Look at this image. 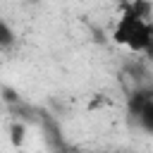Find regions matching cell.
<instances>
[{
	"mask_svg": "<svg viewBox=\"0 0 153 153\" xmlns=\"http://www.w3.org/2000/svg\"><path fill=\"white\" fill-rule=\"evenodd\" d=\"M153 36V26H151V19H143L139 17L136 12H131L129 7H124L122 17L117 19L115 29H112V38L115 43L124 45L127 50L131 53H143L148 41Z\"/></svg>",
	"mask_w": 153,
	"mask_h": 153,
	"instance_id": "cell-1",
	"label": "cell"
},
{
	"mask_svg": "<svg viewBox=\"0 0 153 153\" xmlns=\"http://www.w3.org/2000/svg\"><path fill=\"white\" fill-rule=\"evenodd\" d=\"M148 100H153V88H134L131 96L127 98V110H129V115L136 117L139 110H141Z\"/></svg>",
	"mask_w": 153,
	"mask_h": 153,
	"instance_id": "cell-2",
	"label": "cell"
},
{
	"mask_svg": "<svg viewBox=\"0 0 153 153\" xmlns=\"http://www.w3.org/2000/svg\"><path fill=\"white\" fill-rule=\"evenodd\" d=\"M136 122H139V127L143 129V131H148V134H153V100H148L141 110H139V115H136Z\"/></svg>",
	"mask_w": 153,
	"mask_h": 153,
	"instance_id": "cell-3",
	"label": "cell"
},
{
	"mask_svg": "<svg viewBox=\"0 0 153 153\" xmlns=\"http://www.w3.org/2000/svg\"><path fill=\"white\" fill-rule=\"evenodd\" d=\"M14 41H17V36H14L12 26H10L7 22H2V19H0V50L12 48V45H14Z\"/></svg>",
	"mask_w": 153,
	"mask_h": 153,
	"instance_id": "cell-4",
	"label": "cell"
},
{
	"mask_svg": "<svg viewBox=\"0 0 153 153\" xmlns=\"http://www.w3.org/2000/svg\"><path fill=\"white\" fill-rule=\"evenodd\" d=\"M10 131H12V143H14V146H19V143L24 141V131H26V129H24V124L14 122V124L10 127Z\"/></svg>",
	"mask_w": 153,
	"mask_h": 153,
	"instance_id": "cell-5",
	"label": "cell"
},
{
	"mask_svg": "<svg viewBox=\"0 0 153 153\" xmlns=\"http://www.w3.org/2000/svg\"><path fill=\"white\" fill-rule=\"evenodd\" d=\"M2 93H5V100H7V103H17V96H14V91H10V88H2Z\"/></svg>",
	"mask_w": 153,
	"mask_h": 153,
	"instance_id": "cell-6",
	"label": "cell"
},
{
	"mask_svg": "<svg viewBox=\"0 0 153 153\" xmlns=\"http://www.w3.org/2000/svg\"><path fill=\"white\" fill-rule=\"evenodd\" d=\"M143 55L153 62V36H151V41H148V45H146V50H143Z\"/></svg>",
	"mask_w": 153,
	"mask_h": 153,
	"instance_id": "cell-7",
	"label": "cell"
}]
</instances>
